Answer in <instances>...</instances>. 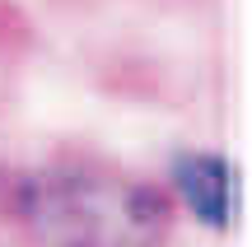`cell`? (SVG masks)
<instances>
[{"label": "cell", "mask_w": 252, "mask_h": 247, "mask_svg": "<svg viewBox=\"0 0 252 247\" xmlns=\"http://www.w3.org/2000/svg\"><path fill=\"white\" fill-rule=\"evenodd\" d=\"M19 220L42 247H163L168 201L103 168H56L19 187Z\"/></svg>", "instance_id": "cell-1"}, {"label": "cell", "mask_w": 252, "mask_h": 247, "mask_svg": "<svg viewBox=\"0 0 252 247\" xmlns=\"http://www.w3.org/2000/svg\"><path fill=\"white\" fill-rule=\"evenodd\" d=\"M173 187L206 229H229V220H234V168H229V159L206 154V149L178 154L173 159Z\"/></svg>", "instance_id": "cell-2"}]
</instances>
